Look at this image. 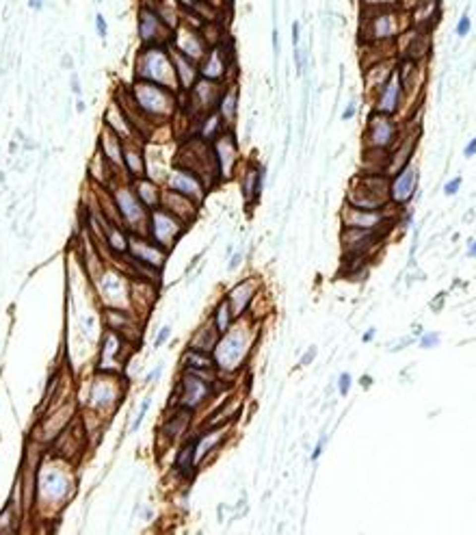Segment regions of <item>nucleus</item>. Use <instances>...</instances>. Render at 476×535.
<instances>
[{"label": "nucleus", "mask_w": 476, "mask_h": 535, "mask_svg": "<svg viewBox=\"0 0 476 535\" xmlns=\"http://www.w3.org/2000/svg\"><path fill=\"white\" fill-rule=\"evenodd\" d=\"M95 31H98L100 39H106V35H109V24H106L102 13H95Z\"/></svg>", "instance_id": "49530a36"}, {"label": "nucleus", "mask_w": 476, "mask_h": 535, "mask_svg": "<svg viewBox=\"0 0 476 535\" xmlns=\"http://www.w3.org/2000/svg\"><path fill=\"white\" fill-rule=\"evenodd\" d=\"M253 293H255V280H251V277H249V280L238 282L234 288H230V290H228L225 299L230 301L232 312H234V317H236V319H242V317H245L247 308L251 306Z\"/></svg>", "instance_id": "473e14b6"}, {"label": "nucleus", "mask_w": 476, "mask_h": 535, "mask_svg": "<svg viewBox=\"0 0 476 535\" xmlns=\"http://www.w3.org/2000/svg\"><path fill=\"white\" fill-rule=\"evenodd\" d=\"M204 2H208V4H210V7H212L214 11H219V13H221V11H223V9L230 4V0H204Z\"/></svg>", "instance_id": "864d4df0"}, {"label": "nucleus", "mask_w": 476, "mask_h": 535, "mask_svg": "<svg viewBox=\"0 0 476 535\" xmlns=\"http://www.w3.org/2000/svg\"><path fill=\"white\" fill-rule=\"evenodd\" d=\"M190 420H193V412L190 409H184V407H176L174 416L165 420V425L160 427L158 436L160 440H165V447L167 444H174L178 440H182L184 436L188 433L190 429Z\"/></svg>", "instance_id": "cd10ccee"}, {"label": "nucleus", "mask_w": 476, "mask_h": 535, "mask_svg": "<svg viewBox=\"0 0 476 535\" xmlns=\"http://www.w3.org/2000/svg\"><path fill=\"white\" fill-rule=\"evenodd\" d=\"M102 126L113 130V133H115L123 143H126V141H143L141 134L136 133V128L132 126V122H130V117L126 115V111L121 109V104H119L115 98H113L109 102V106L104 109Z\"/></svg>", "instance_id": "412c9836"}, {"label": "nucleus", "mask_w": 476, "mask_h": 535, "mask_svg": "<svg viewBox=\"0 0 476 535\" xmlns=\"http://www.w3.org/2000/svg\"><path fill=\"white\" fill-rule=\"evenodd\" d=\"M188 225L180 221L176 215H171L169 210H165L163 206L152 208L147 215V230L145 236H150L154 243H158L160 247H165L167 252L176 247V243L180 241V236L186 232Z\"/></svg>", "instance_id": "1a4fd4ad"}, {"label": "nucleus", "mask_w": 476, "mask_h": 535, "mask_svg": "<svg viewBox=\"0 0 476 535\" xmlns=\"http://www.w3.org/2000/svg\"><path fill=\"white\" fill-rule=\"evenodd\" d=\"M273 52H275V57L279 55V33H277V28H273Z\"/></svg>", "instance_id": "052dcab7"}, {"label": "nucleus", "mask_w": 476, "mask_h": 535, "mask_svg": "<svg viewBox=\"0 0 476 535\" xmlns=\"http://www.w3.org/2000/svg\"><path fill=\"white\" fill-rule=\"evenodd\" d=\"M150 405H152V399L150 397H145V401L141 403V407H139V414H136V418H134V423L130 425V431H139V427H141V423L143 420H145V414H147V409H150Z\"/></svg>", "instance_id": "c03bdc74"}, {"label": "nucleus", "mask_w": 476, "mask_h": 535, "mask_svg": "<svg viewBox=\"0 0 476 535\" xmlns=\"http://www.w3.org/2000/svg\"><path fill=\"white\" fill-rule=\"evenodd\" d=\"M403 102H405L403 82H401V74H398V67H396L394 74L390 76V80L372 96V111L385 113V115H396V113L403 109Z\"/></svg>", "instance_id": "aec40b11"}, {"label": "nucleus", "mask_w": 476, "mask_h": 535, "mask_svg": "<svg viewBox=\"0 0 476 535\" xmlns=\"http://www.w3.org/2000/svg\"><path fill=\"white\" fill-rule=\"evenodd\" d=\"M374 241V230L344 228L342 230V249L347 256H361Z\"/></svg>", "instance_id": "c9c22d12"}, {"label": "nucleus", "mask_w": 476, "mask_h": 535, "mask_svg": "<svg viewBox=\"0 0 476 535\" xmlns=\"http://www.w3.org/2000/svg\"><path fill=\"white\" fill-rule=\"evenodd\" d=\"M169 336H171V328H169V325H165V328L158 332L156 340H154V347H156V349H158V347H163V344L169 340Z\"/></svg>", "instance_id": "8fccbe9b"}, {"label": "nucleus", "mask_w": 476, "mask_h": 535, "mask_svg": "<svg viewBox=\"0 0 476 535\" xmlns=\"http://www.w3.org/2000/svg\"><path fill=\"white\" fill-rule=\"evenodd\" d=\"M437 340H439L437 334H424V336H422V340H420V344L424 349H431V347H435V344H437Z\"/></svg>", "instance_id": "3c124183"}, {"label": "nucleus", "mask_w": 476, "mask_h": 535, "mask_svg": "<svg viewBox=\"0 0 476 535\" xmlns=\"http://www.w3.org/2000/svg\"><path fill=\"white\" fill-rule=\"evenodd\" d=\"M212 152H214V163H217V171H219V182L230 180V178L234 176V171H236L238 156H240L232 130H225V133L214 141Z\"/></svg>", "instance_id": "a211bd4d"}, {"label": "nucleus", "mask_w": 476, "mask_h": 535, "mask_svg": "<svg viewBox=\"0 0 476 535\" xmlns=\"http://www.w3.org/2000/svg\"><path fill=\"white\" fill-rule=\"evenodd\" d=\"M251 349V340L247 336V330L240 328V319L234 321V325L219 338L214 347V362L221 373H234L242 362L247 360V353Z\"/></svg>", "instance_id": "0eeeda50"}, {"label": "nucleus", "mask_w": 476, "mask_h": 535, "mask_svg": "<svg viewBox=\"0 0 476 535\" xmlns=\"http://www.w3.org/2000/svg\"><path fill=\"white\" fill-rule=\"evenodd\" d=\"M459 189H461V178H459V176L452 178V180H448V182L444 184V193H446V195H455L457 191H459Z\"/></svg>", "instance_id": "09e8293b"}, {"label": "nucleus", "mask_w": 476, "mask_h": 535, "mask_svg": "<svg viewBox=\"0 0 476 535\" xmlns=\"http://www.w3.org/2000/svg\"><path fill=\"white\" fill-rule=\"evenodd\" d=\"M299 41H301V24L299 22H293V46L299 48Z\"/></svg>", "instance_id": "5fc2aeb1"}, {"label": "nucleus", "mask_w": 476, "mask_h": 535, "mask_svg": "<svg viewBox=\"0 0 476 535\" xmlns=\"http://www.w3.org/2000/svg\"><path fill=\"white\" fill-rule=\"evenodd\" d=\"M128 254L139 260V263H145L158 271L163 269L167 258H169V252H167L165 247H160L158 243H154L150 236H145V234H130Z\"/></svg>", "instance_id": "6ab92c4d"}, {"label": "nucleus", "mask_w": 476, "mask_h": 535, "mask_svg": "<svg viewBox=\"0 0 476 535\" xmlns=\"http://www.w3.org/2000/svg\"><path fill=\"white\" fill-rule=\"evenodd\" d=\"M344 204L366 210H379L390 204V178L385 174H359L347 191Z\"/></svg>", "instance_id": "20e7f679"}, {"label": "nucleus", "mask_w": 476, "mask_h": 535, "mask_svg": "<svg viewBox=\"0 0 476 535\" xmlns=\"http://www.w3.org/2000/svg\"><path fill=\"white\" fill-rule=\"evenodd\" d=\"M71 91H74L78 98H80V93H82V89H80V80H78V76H76V74L71 76Z\"/></svg>", "instance_id": "bf43d9fd"}, {"label": "nucleus", "mask_w": 476, "mask_h": 535, "mask_svg": "<svg viewBox=\"0 0 476 535\" xmlns=\"http://www.w3.org/2000/svg\"><path fill=\"white\" fill-rule=\"evenodd\" d=\"M230 69H232V50L230 44H225V41L210 46L206 57L199 61V76L208 80L225 82V78L230 76Z\"/></svg>", "instance_id": "f3484780"}, {"label": "nucleus", "mask_w": 476, "mask_h": 535, "mask_svg": "<svg viewBox=\"0 0 476 535\" xmlns=\"http://www.w3.org/2000/svg\"><path fill=\"white\" fill-rule=\"evenodd\" d=\"M163 187L174 189V191L186 195V198H190L193 201H197V204L204 201L206 193H208V184L201 180L195 171H190L186 167H180V165H174V169L167 174Z\"/></svg>", "instance_id": "dca6fc26"}, {"label": "nucleus", "mask_w": 476, "mask_h": 535, "mask_svg": "<svg viewBox=\"0 0 476 535\" xmlns=\"http://www.w3.org/2000/svg\"><path fill=\"white\" fill-rule=\"evenodd\" d=\"M136 33H139L141 46H169L174 31L160 20L154 4L150 0H141L136 11Z\"/></svg>", "instance_id": "9b49d317"}, {"label": "nucleus", "mask_w": 476, "mask_h": 535, "mask_svg": "<svg viewBox=\"0 0 476 535\" xmlns=\"http://www.w3.org/2000/svg\"><path fill=\"white\" fill-rule=\"evenodd\" d=\"M76 109H78V113H82V111H85V102H82L80 98H78V104H76Z\"/></svg>", "instance_id": "774afa93"}, {"label": "nucleus", "mask_w": 476, "mask_h": 535, "mask_svg": "<svg viewBox=\"0 0 476 535\" xmlns=\"http://www.w3.org/2000/svg\"><path fill=\"white\" fill-rule=\"evenodd\" d=\"M407 28H412V17H409V11L401 7L361 11L359 35L364 44H394L398 35Z\"/></svg>", "instance_id": "7ed1b4c3"}, {"label": "nucleus", "mask_w": 476, "mask_h": 535, "mask_svg": "<svg viewBox=\"0 0 476 535\" xmlns=\"http://www.w3.org/2000/svg\"><path fill=\"white\" fill-rule=\"evenodd\" d=\"M174 165H180V167L195 171V174L208 184V189H212L214 184L219 182V171H217V163H214L212 143L199 139V136H186V139H184L182 147L178 150Z\"/></svg>", "instance_id": "39448f33"}, {"label": "nucleus", "mask_w": 476, "mask_h": 535, "mask_svg": "<svg viewBox=\"0 0 476 535\" xmlns=\"http://www.w3.org/2000/svg\"><path fill=\"white\" fill-rule=\"evenodd\" d=\"M314 355H316V347H309V351H307V353H305V355H303V358H301V364H303V366H305V364H309V362L314 360Z\"/></svg>", "instance_id": "13d9d810"}, {"label": "nucleus", "mask_w": 476, "mask_h": 535, "mask_svg": "<svg viewBox=\"0 0 476 535\" xmlns=\"http://www.w3.org/2000/svg\"><path fill=\"white\" fill-rule=\"evenodd\" d=\"M418 189V169L414 163H409L407 167H403L396 176H392L390 182V201L396 206H405L412 201Z\"/></svg>", "instance_id": "4be33fe9"}, {"label": "nucleus", "mask_w": 476, "mask_h": 535, "mask_svg": "<svg viewBox=\"0 0 476 535\" xmlns=\"http://www.w3.org/2000/svg\"><path fill=\"white\" fill-rule=\"evenodd\" d=\"M132 78L156 82L180 93L174 59H171V46H141L134 57Z\"/></svg>", "instance_id": "f03ea898"}, {"label": "nucleus", "mask_w": 476, "mask_h": 535, "mask_svg": "<svg viewBox=\"0 0 476 535\" xmlns=\"http://www.w3.org/2000/svg\"><path fill=\"white\" fill-rule=\"evenodd\" d=\"M463 154H466L468 158H472V156H476V139H470V143L463 147Z\"/></svg>", "instance_id": "4d7b16f0"}, {"label": "nucleus", "mask_w": 476, "mask_h": 535, "mask_svg": "<svg viewBox=\"0 0 476 535\" xmlns=\"http://www.w3.org/2000/svg\"><path fill=\"white\" fill-rule=\"evenodd\" d=\"M468 256H470V258H474V256H476V241H470V247H468Z\"/></svg>", "instance_id": "69168bd1"}, {"label": "nucleus", "mask_w": 476, "mask_h": 535, "mask_svg": "<svg viewBox=\"0 0 476 535\" xmlns=\"http://www.w3.org/2000/svg\"><path fill=\"white\" fill-rule=\"evenodd\" d=\"M89 180H91L93 187H102V189H109L115 180H121V178L117 176V171L113 169V165L109 163V160L104 158V154L95 147V152H93V156L91 160H89ZM128 180V178H126Z\"/></svg>", "instance_id": "c756f323"}, {"label": "nucleus", "mask_w": 476, "mask_h": 535, "mask_svg": "<svg viewBox=\"0 0 476 535\" xmlns=\"http://www.w3.org/2000/svg\"><path fill=\"white\" fill-rule=\"evenodd\" d=\"M171 59H174V67H176V76H178V85H180V93H186L193 89V85L197 82L199 76V63L193 61V59L184 57L182 52H178L171 48Z\"/></svg>", "instance_id": "c85d7f7f"}, {"label": "nucleus", "mask_w": 476, "mask_h": 535, "mask_svg": "<svg viewBox=\"0 0 476 535\" xmlns=\"http://www.w3.org/2000/svg\"><path fill=\"white\" fill-rule=\"evenodd\" d=\"M398 141H401V136H398V124L394 120V115H385V113L372 111L368 122H366V128H364V147L366 150L390 152L396 147Z\"/></svg>", "instance_id": "9d476101"}, {"label": "nucleus", "mask_w": 476, "mask_h": 535, "mask_svg": "<svg viewBox=\"0 0 476 535\" xmlns=\"http://www.w3.org/2000/svg\"><path fill=\"white\" fill-rule=\"evenodd\" d=\"M217 113L223 117L225 126L232 130L236 122V113H238V89L236 85H228L223 89V96L219 100V106H217Z\"/></svg>", "instance_id": "58836bf2"}, {"label": "nucleus", "mask_w": 476, "mask_h": 535, "mask_svg": "<svg viewBox=\"0 0 476 535\" xmlns=\"http://www.w3.org/2000/svg\"><path fill=\"white\" fill-rule=\"evenodd\" d=\"M355 115H357V104H355V102H349V104H347V109L342 111V120H344V122H349V120H353Z\"/></svg>", "instance_id": "603ef678"}, {"label": "nucleus", "mask_w": 476, "mask_h": 535, "mask_svg": "<svg viewBox=\"0 0 476 535\" xmlns=\"http://www.w3.org/2000/svg\"><path fill=\"white\" fill-rule=\"evenodd\" d=\"M182 368H217L212 353L197 351V349H186L182 358Z\"/></svg>", "instance_id": "79ce46f5"}, {"label": "nucleus", "mask_w": 476, "mask_h": 535, "mask_svg": "<svg viewBox=\"0 0 476 535\" xmlns=\"http://www.w3.org/2000/svg\"><path fill=\"white\" fill-rule=\"evenodd\" d=\"M361 11H381V9H396L401 7V0H359Z\"/></svg>", "instance_id": "37998d69"}, {"label": "nucleus", "mask_w": 476, "mask_h": 535, "mask_svg": "<svg viewBox=\"0 0 476 535\" xmlns=\"http://www.w3.org/2000/svg\"><path fill=\"white\" fill-rule=\"evenodd\" d=\"M123 174L128 180L147 176V156L143 141H126L123 143Z\"/></svg>", "instance_id": "bb28decb"}, {"label": "nucleus", "mask_w": 476, "mask_h": 535, "mask_svg": "<svg viewBox=\"0 0 476 535\" xmlns=\"http://www.w3.org/2000/svg\"><path fill=\"white\" fill-rule=\"evenodd\" d=\"M128 89L132 93L136 106L154 122V126L171 124L178 117V113L182 111V96L174 89L136 78H132Z\"/></svg>", "instance_id": "f257e3e1"}, {"label": "nucleus", "mask_w": 476, "mask_h": 535, "mask_svg": "<svg viewBox=\"0 0 476 535\" xmlns=\"http://www.w3.org/2000/svg\"><path fill=\"white\" fill-rule=\"evenodd\" d=\"M238 263H240V254H236L234 258H232V263H230V269H234V267H238Z\"/></svg>", "instance_id": "338daca9"}, {"label": "nucleus", "mask_w": 476, "mask_h": 535, "mask_svg": "<svg viewBox=\"0 0 476 535\" xmlns=\"http://www.w3.org/2000/svg\"><path fill=\"white\" fill-rule=\"evenodd\" d=\"M89 403L91 409H95L100 416L115 409V405L121 399V390H119V377L117 373H104L98 371V375L93 377L91 384V395H89Z\"/></svg>", "instance_id": "ddd939ff"}, {"label": "nucleus", "mask_w": 476, "mask_h": 535, "mask_svg": "<svg viewBox=\"0 0 476 535\" xmlns=\"http://www.w3.org/2000/svg\"><path fill=\"white\" fill-rule=\"evenodd\" d=\"M210 319H212L214 328H217V332L221 336L232 328V325H234L236 317H234V312H232V306H230V301L225 299V297L217 304V308H214V312H212Z\"/></svg>", "instance_id": "a19ab883"}, {"label": "nucleus", "mask_w": 476, "mask_h": 535, "mask_svg": "<svg viewBox=\"0 0 476 535\" xmlns=\"http://www.w3.org/2000/svg\"><path fill=\"white\" fill-rule=\"evenodd\" d=\"M385 208H379V210H366V208H353V206L344 204L342 215H340L342 225L344 228L379 230L381 225L388 221V210H385Z\"/></svg>", "instance_id": "5701e85b"}, {"label": "nucleus", "mask_w": 476, "mask_h": 535, "mask_svg": "<svg viewBox=\"0 0 476 535\" xmlns=\"http://www.w3.org/2000/svg\"><path fill=\"white\" fill-rule=\"evenodd\" d=\"M123 347H128V342L123 340L117 332L109 330L100 347V360H98V371L104 373H117V364H121Z\"/></svg>", "instance_id": "393cba45"}, {"label": "nucleus", "mask_w": 476, "mask_h": 535, "mask_svg": "<svg viewBox=\"0 0 476 535\" xmlns=\"http://www.w3.org/2000/svg\"><path fill=\"white\" fill-rule=\"evenodd\" d=\"M225 130H230V128L225 126L223 117L219 115L217 111H212V113H208V115L199 117L197 122H193V134L190 136H199V139L208 141V143H214Z\"/></svg>", "instance_id": "72a5a7b5"}, {"label": "nucleus", "mask_w": 476, "mask_h": 535, "mask_svg": "<svg viewBox=\"0 0 476 535\" xmlns=\"http://www.w3.org/2000/svg\"><path fill=\"white\" fill-rule=\"evenodd\" d=\"M409 17H412L414 28L428 31L439 17V0H422V2H418L409 11Z\"/></svg>", "instance_id": "e433bc0d"}, {"label": "nucleus", "mask_w": 476, "mask_h": 535, "mask_svg": "<svg viewBox=\"0 0 476 535\" xmlns=\"http://www.w3.org/2000/svg\"><path fill=\"white\" fill-rule=\"evenodd\" d=\"M160 371H163V366H158V368H154L152 373H147V377H145V382H152V379H156L160 375Z\"/></svg>", "instance_id": "e2e57ef3"}, {"label": "nucleus", "mask_w": 476, "mask_h": 535, "mask_svg": "<svg viewBox=\"0 0 476 535\" xmlns=\"http://www.w3.org/2000/svg\"><path fill=\"white\" fill-rule=\"evenodd\" d=\"M71 492V481L67 472L59 466H48L46 472L41 470L37 477V496H46L48 503H55L57 507L65 505Z\"/></svg>", "instance_id": "2eb2a0df"}, {"label": "nucleus", "mask_w": 476, "mask_h": 535, "mask_svg": "<svg viewBox=\"0 0 476 535\" xmlns=\"http://www.w3.org/2000/svg\"><path fill=\"white\" fill-rule=\"evenodd\" d=\"M130 184H132L136 198L141 200V204L147 210L160 206V200H163V184L160 182H156L150 176H143V178H136V180H130Z\"/></svg>", "instance_id": "f704fd0d"}, {"label": "nucleus", "mask_w": 476, "mask_h": 535, "mask_svg": "<svg viewBox=\"0 0 476 535\" xmlns=\"http://www.w3.org/2000/svg\"><path fill=\"white\" fill-rule=\"evenodd\" d=\"M374 334H377V332H374V328H370V330H368L364 336H361V340H364V342H370L372 338H374Z\"/></svg>", "instance_id": "0e129e2a"}, {"label": "nucleus", "mask_w": 476, "mask_h": 535, "mask_svg": "<svg viewBox=\"0 0 476 535\" xmlns=\"http://www.w3.org/2000/svg\"><path fill=\"white\" fill-rule=\"evenodd\" d=\"M219 338H221V334H219L217 328H214L212 319H208L206 325H201V328L195 330V334L188 340V347L186 349H197V351L212 353L214 347H217V342H219Z\"/></svg>", "instance_id": "4c0bfd02"}, {"label": "nucleus", "mask_w": 476, "mask_h": 535, "mask_svg": "<svg viewBox=\"0 0 476 535\" xmlns=\"http://www.w3.org/2000/svg\"><path fill=\"white\" fill-rule=\"evenodd\" d=\"M455 31H457V35H459V37H466V35L472 31V20H470L468 11L459 17V22H457V28H455Z\"/></svg>", "instance_id": "a18cd8bd"}, {"label": "nucleus", "mask_w": 476, "mask_h": 535, "mask_svg": "<svg viewBox=\"0 0 476 535\" xmlns=\"http://www.w3.org/2000/svg\"><path fill=\"white\" fill-rule=\"evenodd\" d=\"M169 46L174 50L182 52L184 57L197 61V63L206 57L208 48H210V46H208V41L204 39V35H201L199 24L188 22V20H182V24L174 31V37H171V44Z\"/></svg>", "instance_id": "4468645a"}, {"label": "nucleus", "mask_w": 476, "mask_h": 535, "mask_svg": "<svg viewBox=\"0 0 476 535\" xmlns=\"http://www.w3.org/2000/svg\"><path fill=\"white\" fill-rule=\"evenodd\" d=\"M217 386L219 384H212L204 377H197V375H193V373L182 371V379L174 392V399H176L174 405L195 412V409L204 405L208 399H212L214 392H217Z\"/></svg>", "instance_id": "f8f14e48"}, {"label": "nucleus", "mask_w": 476, "mask_h": 535, "mask_svg": "<svg viewBox=\"0 0 476 535\" xmlns=\"http://www.w3.org/2000/svg\"><path fill=\"white\" fill-rule=\"evenodd\" d=\"M398 67L394 59H385V61H379L370 65V67L364 69V87L368 96H374L385 82L390 80V76L394 74V69Z\"/></svg>", "instance_id": "2f4dec72"}, {"label": "nucleus", "mask_w": 476, "mask_h": 535, "mask_svg": "<svg viewBox=\"0 0 476 535\" xmlns=\"http://www.w3.org/2000/svg\"><path fill=\"white\" fill-rule=\"evenodd\" d=\"M160 206L165 210H169L171 215H176L180 221H184L186 225H193V221L199 215V204L193 201L186 195L174 191V189L163 187V200H160Z\"/></svg>", "instance_id": "b1692460"}, {"label": "nucleus", "mask_w": 476, "mask_h": 535, "mask_svg": "<svg viewBox=\"0 0 476 535\" xmlns=\"http://www.w3.org/2000/svg\"><path fill=\"white\" fill-rule=\"evenodd\" d=\"M28 7H31L33 11H39L41 7H44V0H28Z\"/></svg>", "instance_id": "680f3d73"}, {"label": "nucleus", "mask_w": 476, "mask_h": 535, "mask_svg": "<svg viewBox=\"0 0 476 535\" xmlns=\"http://www.w3.org/2000/svg\"><path fill=\"white\" fill-rule=\"evenodd\" d=\"M176 472L180 477H193L195 470H197V462H195V438L186 440V442L180 447L176 455Z\"/></svg>", "instance_id": "ea45409f"}, {"label": "nucleus", "mask_w": 476, "mask_h": 535, "mask_svg": "<svg viewBox=\"0 0 476 535\" xmlns=\"http://www.w3.org/2000/svg\"><path fill=\"white\" fill-rule=\"evenodd\" d=\"M240 189L247 204H255L264 189V167L260 163H249L240 174Z\"/></svg>", "instance_id": "7c9ffc66"}, {"label": "nucleus", "mask_w": 476, "mask_h": 535, "mask_svg": "<svg viewBox=\"0 0 476 535\" xmlns=\"http://www.w3.org/2000/svg\"><path fill=\"white\" fill-rule=\"evenodd\" d=\"M223 89H225L223 82L199 78L190 91L182 93V113L186 115V122L193 124L199 117L217 111L219 100L223 96Z\"/></svg>", "instance_id": "6e6552de"}, {"label": "nucleus", "mask_w": 476, "mask_h": 535, "mask_svg": "<svg viewBox=\"0 0 476 535\" xmlns=\"http://www.w3.org/2000/svg\"><path fill=\"white\" fill-rule=\"evenodd\" d=\"M325 442H327V438L323 436V438H320V440H318V444H316V449H314V451H312V462H316V460H318V457H320V455H323V449H325Z\"/></svg>", "instance_id": "6e6d98bb"}, {"label": "nucleus", "mask_w": 476, "mask_h": 535, "mask_svg": "<svg viewBox=\"0 0 476 535\" xmlns=\"http://www.w3.org/2000/svg\"><path fill=\"white\" fill-rule=\"evenodd\" d=\"M95 147L104 154V158L113 165V169L117 171L119 178H126V174H123V141L119 139L113 130L102 126L100 136H98V145Z\"/></svg>", "instance_id": "a878e982"}, {"label": "nucleus", "mask_w": 476, "mask_h": 535, "mask_svg": "<svg viewBox=\"0 0 476 535\" xmlns=\"http://www.w3.org/2000/svg\"><path fill=\"white\" fill-rule=\"evenodd\" d=\"M338 390H340L342 397L349 395V390H351V375L349 373H342V375L338 377Z\"/></svg>", "instance_id": "de8ad7c7"}, {"label": "nucleus", "mask_w": 476, "mask_h": 535, "mask_svg": "<svg viewBox=\"0 0 476 535\" xmlns=\"http://www.w3.org/2000/svg\"><path fill=\"white\" fill-rule=\"evenodd\" d=\"M109 191H111V198L117 206L119 217H121L123 228H126L130 234H145L150 210H147V208L141 204V200L136 198L130 180H126V178L115 180L109 187Z\"/></svg>", "instance_id": "423d86ee"}]
</instances>
